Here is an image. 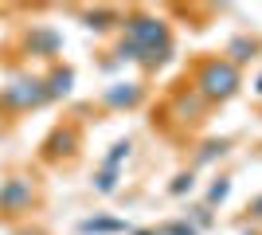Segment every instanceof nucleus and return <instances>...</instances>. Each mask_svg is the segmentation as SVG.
<instances>
[{"label": "nucleus", "instance_id": "7ed1b4c3", "mask_svg": "<svg viewBox=\"0 0 262 235\" xmlns=\"http://www.w3.org/2000/svg\"><path fill=\"white\" fill-rule=\"evenodd\" d=\"M47 98V90H43V82H12L8 90H4V106H16V110H28V106H35V102H43Z\"/></svg>", "mask_w": 262, "mask_h": 235}, {"label": "nucleus", "instance_id": "9d476101", "mask_svg": "<svg viewBox=\"0 0 262 235\" xmlns=\"http://www.w3.org/2000/svg\"><path fill=\"white\" fill-rule=\"evenodd\" d=\"M254 216H262V200H258V204H254Z\"/></svg>", "mask_w": 262, "mask_h": 235}, {"label": "nucleus", "instance_id": "f03ea898", "mask_svg": "<svg viewBox=\"0 0 262 235\" xmlns=\"http://www.w3.org/2000/svg\"><path fill=\"white\" fill-rule=\"evenodd\" d=\"M239 87V71L231 63H208L204 75H200V94L204 98H231Z\"/></svg>", "mask_w": 262, "mask_h": 235}, {"label": "nucleus", "instance_id": "1a4fd4ad", "mask_svg": "<svg viewBox=\"0 0 262 235\" xmlns=\"http://www.w3.org/2000/svg\"><path fill=\"white\" fill-rule=\"evenodd\" d=\"M168 235H196L192 227H168Z\"/></svg>", "mask_w": 262, "mask_h": 235}, {"label": "nucleus", "instance_id": "423d86ee", "mask_svg": "<svg viewBox=\"0 0 262 235\" xmlns=\"http://www.w3.org/2000/svg\"><path fill=\"white\" fill-rule=\"evenodd\" d=\"M67 90H71V71H55V75H51V87H47V98L67 94Z\"/></svg>", "mask_w": 262, "mask_h": 235}, {"label": "nucleus", "instance_id": "9b49d317", "mask_svg": "<svg viewBox=\"0 0 262 235\" xmlns=\"http://www.w3.org/2000/svg\"><path fill=\"white\" fill-rule=\"evenodd\" d=\"M258 90H262V82H258Z\"/></svg>", "mask_w": 262, "mask_h": 235}, {"label": "nucleus", "instance_id": "0eeeda50", "mask_svg": "<svg viewBox=\"0 0 262 235\" xmlns=\"http://www.w3.org/2000/svg\"><path fill=\"white\" fill-rule=\"evenodd\" d=\"M82 231H125V224H118V220H86Z\"/></svg>", "mask_w": 262, "mask_h": 235}, {"label": "nucleus", "instance_id": "39448f33", "mask_svg": "<svg viewBox=\"0 0 262 235\" xmlns=\"http://www.w3.org/2000/svg\"><path fill=\"white\" fill-rule=\"evenodd\" d=\"M121 87H125V90H110L106 102H114V106H133V102H137V90H133L129 82H121Z\"/></svg>", "mask_w": 262, "mask_h": 235}, {"label": "nucleus", "instance_id": "20e7f679", "mask_svg": "<svg viewBox=\"0 0 262 235\" xmlns=\"http://www.w3.org/2000/svg\"><path fill=\"white\" fill-rule=\"evenodd\" d=\"M32 204V184L28 180H8L4 188H0V212H8V216H16V212H24Z\"/></svg>", "mask_w": 262, "mask_h": 235}, {"label": "nucleus", "instance_id": "f257e3e1", "mask_svg": "<svg viewBox=\"0 0 262 235\" xmlns=\"http://www.w3.org/2000/svg\"><path fill=\"white\" fill-rule=\"evenodd\" d=\"M125 44H121V55L129 51V59H141L149 67H157L161 59H168V32H164L161 20H129L125 24Z\"/></svg>", "mask_w": 262, "mask_h": 235}, {"label": "nucleus", "instance_id": "6e6552de", "mask_svg": "<svg viewBox=\"0 0 262 235\" xmlns=\"http://www.w3.org/2000/svg\"><path fill=\"white\" fill-rule=\"evenodd\" d=\"M184 188H192V177H180V180L172 184V192H184Z\"/></svg>", "mask_w": 262, "mask_h": 235}]
</instances>
